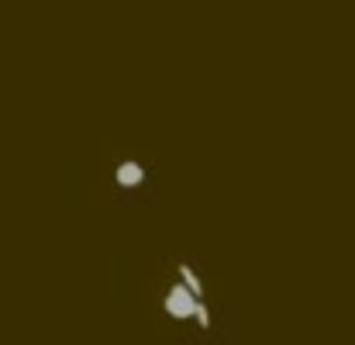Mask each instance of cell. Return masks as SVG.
I'll use <instances>...</instances> for the list:
<instances>
[{"mask_svg": "<svg viewBox=\"0 0 355 345\" xmlns=\"http://www.w3.org/2000/svg\"><path fill=\"white\" fill-rule=\"evenodd\" d=\"M176 273H180V280H183V283H187L197 297H204V280H200V273H197L190 262H180V266H176Z\"/></svg>", "mask_w": 355, "mask_h": 345, "instance_id": "3957f363", "label": "cell"}, {"mask_svg": "<svg viewBox=\"0 0 355 345\" xmlns=\"http://www.w3.org/2000/svg\"><path fill=\"white\" fill-rule=\"evenodd\" d=\"M114 183L124 187V190L141 187V183H145V166H141L138 159H124V162H118V169H114Z\"/></svg>", "mask_w": 355, "mask_h": 345, "instance_id": "7a4b0ae2", "label": "cell"}, {"mask_svg": "<svg viewBox=\"0 0 355 345\" xmlns=\"http://www.w3.org/2000/svg\"><path fill=\"white\" fill-rule=\"evenodd\" d=\"M162 311L169 314V318H176V321H197L200 325V332H207L211 328V311H207V301L204 297H197L183 280H176L169 290H166V297H162Z\"/></svg>", "mask_w": 355, "mask_h": 345, "instance_id": "6da1fadb", "label": "cell"}]
</instances>
